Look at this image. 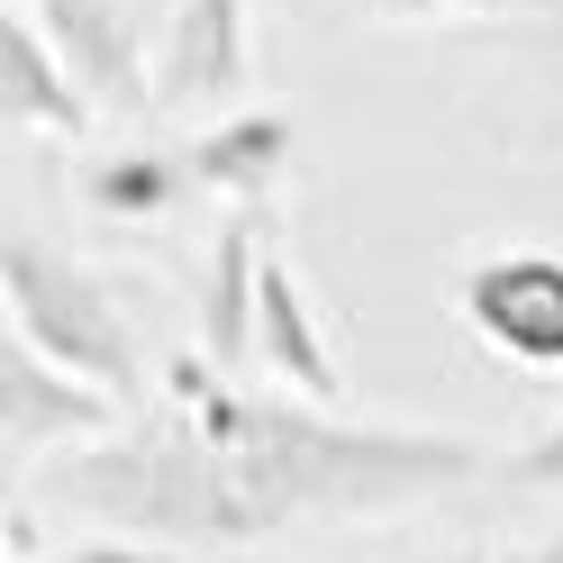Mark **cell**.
<instances>
[{
  "label": "cell",
  "instance_id": "obj_15",
  "mask_svg": "<svg viewBox=\"0 0 563 563\" xmlns=\"http://www.w3.org/2000/svg\"><path fill=\"white\" fill-rule=\"evenodd\" d=\"M527 37H537V46H545V55L563 64V19H545V27H527Z\"/></svg>",
  "mask_w": 563,
  "mask_h": 563
},
{
  "label": "cell",
  "instance_id": "obj_6",
  "mask_svg": "<svg viewBox=\"0 0 563 563\" xmlns=\"http://www.w3.org/2000/svg\"><path fill=\"white\" fill-rule=\"evenodd\" d=\"M255 364L282 382L291 400H345V364H336V345L319 328V300H309V282L300 264L282 255V245H264V309H255Z\"/></svg>",
  "mask_w": 563,
  "mask_h": 563
},
{
  "label": "cell",
  "instance_id": "obj_8",
  "mask_svg": "<svg viewBox=\"0 0 563 563\" xmlns=\"http://www.w3.org/2000/svg\"><path fill=\"white\" fill-rule=\"evenodd\" d=\"M0 110H10L27 136H55V146H82L91 119H100V100L82 91V74L46 46V27L10 10L0 19Z\"/></svg>",
  "mask_w": 563,
  "mask_h": 563
},
{
  "label": "cell",
  "instance_id": "obj_13",
  "mask_svg": "<svg viewBox=\"0 0 563 563\" xmlns=\"http://www.w3.org/2000/svg\"><path fill=\"white\" fill-rule=\"evenodd\" d=\"M55 563H200V554L155 545V537H82V545H64Z\"/></svg>",
  "mask_w": 563,
  "mask_h": 563
},
{
  "label": "cell",
  "instance_id": "obj_12",
  "mask_svg": "<svg viewBox=\"0 0 563 563\" xmlns=\"http://www.w3.org/2000/svg\"><path fill=\"white\" fill-rule=\"evenodd\" d=\"M345 10L400 27H545L563 19V0H345Z\"/></svg>",
  "mask_w": 563,
  "mask_h": 563
},
{
  "label": "cell",
  "instance_id": "obj_1",
  "mask_svg": "<svg viewBox=\"0 0 563 563\" xmlns=\"http://www.w3.org/2000/svg\"><path fill=\"white\" fill-rule=\"evenodd\" d=\"M500 454L454 428H391L336 418L291 391H245L209 355L164 364L155 418H128L110 445L55 464V509L110 537H155L183 554L273 545L328 518H391L409 500L482 482Z\"/></svg>",
  "mask_w": 563,
  "mask_h": 563
},
{
  "label": "cell",
  "instance_id": "obj_10",
  "mask_svg": "<svg viewBox=\"0 0 563 563\" xmlns=\"http://www.w3.org/2000/svg\"><path fill=\"white\" fill-rule=\"evenodd\" d=\"M264 219L255 209H236V219L219 228V245H209V291H200V355L236 373L255 364V309H264Z\"/></svg>",
  "mask_w": 563,
  "mask_h": 563
},
{
  "label": "cell",
  "instance_id": "obj_5",
  "mask_svg": "<svg viewBox=\"0 0 563 563\" xmlns=\"http://www.w3.org/2000/svg\"><path fill=\"white\" fill-rule=\"evenodd\" d=\"M245 0H173L164 19V55H155V100L164 110H236L245 100Z\"/></svg>",
  "mask_w": 563,
  "mask_h": 563
},
{
  "label": "cell",
  "instance_id": "obj_9",
  "mask_svg": "<svg viewBox=\"0 0 563 563\" xmlns=\"http://www.w3.org/2000/svg\"><path fill=\"white\" fill-rule=\"evenodd\" d=\"M183 155H191V183L228 191L236 209H255V200H273L282 183H291L300 119H291V110H228L219 128H200Z\"/></svg>",
  "mask_w": 563,
  "mask_h": 563
},
{
  "label": "cell",
  "instance_id": "obj_3",
  "mask_svg": "<svg viewBox=\"0 0 563 563\" xmlns=\"http://www.w3.org/2000/svg\"><path fill=\"white\" fill-rule=\"evenodd\" d=\"M128 428V400L91 391L82 373L46 364L37 345L10 336V355H0V473L10 490L46 464V454H82V445H110Z\"/></svg>",
  "mask_w": 563,
  "mask_h": 563
},
{
  "label": "cell",
  "instance_id": "obj_7",
  "mask_svg": "<svg viewBox=\"0 0 563 563\" xmlns=\"http://www.w3.org/2000/svg\"><path fill=\"white\" fill-rule=\"evenodd\" d=\"M46 27V46L82 74V91L100 110H128L146 91V37H136V10L128 0H10Z\"/></svg>",
  "mask_w": 563,
  "mask_h": 563
},
{
  "label": "cell",
  "instance_id": "obj_11",
  "mask_svg": "<svg viewBox=\"0 0 563 563\" xmlns=\"http://www.w3.org/2000/svg\"><path fill=\"white\" fill-rule=\"evenodd\" d=\"M183 191H191V155L183 146H119V155H100L82 173V209L110 219V228H146Z\"/></svg>",
  "mask_w": 563,
  "mask_h": 563
},
{
  "label": "cell",
  "instance_id": "obj_2",
  "mask_svg": "<svg viewBox=\"0 0 563 563\" xmlns=\"http://www.w3.org/2000/svg\"><path fill=\"white\" fill-rule=\"evenodd\" d=\"M0 291H10V336L37 345L46 364L82 373L91 391L136 400L146 391V364H136V336H128V309L110 300V282L82 273L74 255H55L46 236H10L0 245Z\"/></svg>",
  "mask_w": 563,
  "mask_h": 563
},
{
  "label": "cell",
  "instance_id": "obj_16",
  "mask_svg": "<svg viewBox=\"0 0 563 563\" xmlns=\"http://www.w3.org/2000/svg\"><path fill=\"white\" fill-rule=\"evenodd\" d=\"M10 563H37V554H27V537H19V554H10Z\"/></svg>",
  "mask_w": 563,
  "mask_h": 563
},
{
  "label": "cell",
  "instance_id": "obj_14",
  "mask_svg": "<svg viewBox=\"0 0 563 563\" xmlns=\"http://www.w3.org/2000/svg\"><path fill=\"white\" fill-rule=\"evenodd\" d=\"M500 563H563V537H537V545H509Z\"/></svg>",
  "mask_w": 563,
  "mask_h": 563
},
{
  "label": "cell",
  "instance_id": "obj_4",
  "mask_svg": "<svg viewBox=\"0 0 563 563\" xmlns=\"http://www.w3.org/2000/svg\"><path fill=\"white\" fill-rule=\"evenodd\" d=\"M454 309H464V328H473L500 364L563 373V255H554V245L482 255L464 282H454Z\"/></svg>",
  "mask_w": 563,
  "mask_h": 563
}]
</instances>
